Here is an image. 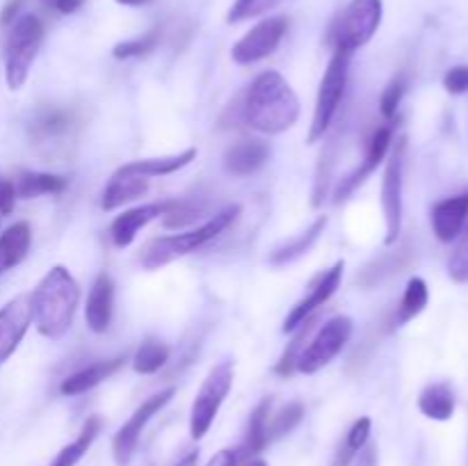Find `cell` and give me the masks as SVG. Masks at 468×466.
Instances as JSON below:
<instances>
[{"instance_id": "39", "label": "cell", "mask_w": 468, "mask_h": 466, "mask_svg": "<svg viewBox=\"0 0 468 466\" xmlns=\"http://www.w3.org/2000/svg\"><path fill=\"white\" fill-rule=\"evenodd\" d=\"M443 87H446L448 94H468V64L452 67L451 71L443 76Z\"/></svg>"}, {"instance_id": "9", "label": "cell", "mask_w": 468, "mask_h": 466, "mask_svg": "<svg viewBox=\"0 0 468 466\" xmlns=\"http://www.w3.org/2000/svg\"><path fill=\"white\" fill-rule=\"evenodd\" d=\"M405 154L407 140L400 137L393 146L391 155L387 160L382 176V213L387 224V236L384 242L388 247L396 245L402 233V192H405Z\"/></svg>"}, {"instance_id": "40", "label": "cell", "mask_w": 468, "mask_h": 466, "mask_svg": "<svg viewBox=\"0 0 468 466\" xmlns=\"http://www.w3.org/2000/svg\"><path fill=\"white\" fill-rule=\"evenodd\" d=\"M16 187H14V181L0 176V215H9L14 210V204H16Z\"/></svg>"}, {"instance_id": "8", "label": "cell", "mask_w": 468, "mask_h": 466, "mask_svg": "<svg viewBox=\"0 0 468 466\" xmlns=\"http://www.w3.org/2000/svg\"><path fill=\"white\" fill-rule=\"evenodd\" d=\"M352 332H355V320L350 315H334V318H329L327 323L320 324L311 334L309 345L302 350L300 359H297V370L304 375H314L323 370L350 343Z\"/></svg>"}, {"instance_id": "2", "label": "cell", "mask_w": 468, "mask_h": 466, "mask_svg": "<svg viewBox=\"0 0 468 466\" xmlns=\"http://www.w3.org/2000/svg\"><path fill=\"white\" fill-rule=\"evenodd\" d=\"M80 304V286L64 265H53L30 295L32 323L41 336L58 341L71 329Z\"/></svg>"}, {"instance_id": "45", "label": "cell", "mask_w": 468, "mask_h": 466, "mask_svg": "<svg viewBox=\"0 0 468 466\" xmlns=\"http://www.w3.org/2000/svg\"><path fill=\"white\" fill-rule=\"evenodd\" d=\"M355 466H378V448L366 443L364 450L355 457Z\"/></svg>"}, {"instance_id": "26", "label": "cell", "mask_w": 468, "mask_h": 466, "mask_svg": "<svg viewBox=\"0 0 468 466\" xmlns=\"http://www.w3.org/2000/svg\"><path fill=\"white\" fill-rule=\"evenodd\" d=\"M67 176L50 172H21L16 181H14L18 199H37V196L59 195V192L67 190Z\"/></svg>"}, {"instance_id": "14", "label": "cell", "mask_w": 468, "mask_h": 466, "mask_svg": "<svg viewBox=\"0 0 468 466\" xmlns=\"http://www.w3.org/2000/svg\"><path fill=\"white\" fill-rule=\"evenodd\" d=\"M174 206V199L165 201H151V204L135 206V208H128L123 213H119L117 217L110 224V238H112L114 247L117 249H126L135 242L137 233L151 224L154 219H160L163 215L169 213V208Z\"/></svg>"}, {"instance_id": "47", "label": "cell", "mask_w": 468, "mask_h": 466, "mask_svg": "<svg viewBox=\"0 0 468 466\" xmlns=\"http://www.w3.org/2000/svg\"><path fill=\"white\" fill-rule=\"evenodd\" d=\"M119 5H123V7H146V5H151L154 0H117Z\"/></svg>"}, {"instance_id": "29", "label": "cell", "mask_w": 468, "mask_h": 466, "mask_svg": "<svg viewBox=\"0 0 468 466\" xmlns=\"http://www.w3.org/2000/svg\"><path fill=\"white\" fill-rule=\"evenodd\" d=\"M428 302H430V288L428 283H425V279L411 277L410 281H407L405 295H402L400 306H398V313H396V320H393V324H396V327H405V324L411 323L416 315L423 313Z\"/></svg>"}, {"instance_id": "37", "label": "cell", "mask_w": 468, "mask_h": 466, "mask_svg": "<svg viewBox=\"0 0 468 466\" xmlns=\"http://www.w3.org/2000/svg\"><path fill=\"white\" fill-rule=\"evenodd\" d=\"M336 144H329L327 149H324L323 158H320V164H318V174H315V187H314V199H311V204L318 208L320 204L324 201V196H327V187H329V181H332V169H334V163H336Z\"/></svg>"}, {"instance_id": "5", "label": "cell", "mask_w": 468, "mask_h": 466, "mask_svg": "<svg viewBox=\"0 0 468 466\" xmlns=\"http://www.w3.org/2000/svg\"><path fill=\"white\" fill-rule=\"evenodd\" d=\"M384 16L382 0H350L332 27V44L336 53L355 55L379 30Z\"/></svg>"}, {"instance_id": "28", "label": "cell", "mask_w": 468, "mask_h": 466, "mask_svg": "<svg viewBox=\"0 0 468 466\" xmlns=\"http://www.w3.org/2000/svg\"><path fill=\"white\" fill-rule=\"evenodd\" d=\"M101 428H103V420H101L99 416H90V418L85 420V425H82L80 434L55 455L50 466H76L78 461L87 455L91 443L96 441V437L101 434Z\"/></svg>"}, {"instance_id": "21", "label": "cell", "mask_w": 468, "mask_h": 466, "mask_svg": "<svg viewBox=\"0 0 468 466\" xmlns=\"http://www.w3.org/2000/svg\"><path fill=\"white\" fill-rule=\"evenodd\" d=\"M197 158V149L190 146V149L181 151V154L174 155H158V158H142V160H133V163L122 164L126 172L137 174V176L144 178H155V176H169V174H176L178 169L187 167L192 160Z\"/></svg>"}, {"instance_id": "18", "label": "cell", "mask_w": 468, "mask_h": 466, "mask_svg": "<svg viewBox=\"0 0 468 466\" xmlns=\"http://www.w3.org/2000/svg\"><path fill=\"white\" fill-rule=\"evenodd\" d=\"M270 160V146L268 142L256 140H240L236 144H231L224 154V169L233 176H251V174L259 172L261 167H265V163Z\"/></svg>"}, {"instance_id": "17", "label": "cell", "mask_w": 468, "mask_h": 466, "mask_svg": "<svg viewBox=\"0 0 468 466\" xmlns=\"http://www.w3.org/2000/svg\"><path fill=\"white\" fill-rule=\"evenodd\" d=\"M468 222V192L448 196L432 208V231L441 242H455Z\"/></svg>"}, {"instance_id": "48", "label": "cell", "mask_w": 468, "mask_h": 466, "mask_svg": "<svg viewBox=\"0 0 468 466\" xmlns=\"http://www.w3.org/2000/svg\"><path fill=\"white\" fill-rule=\"evenodd\" d=\"M242 466H268V461L259 460V457H251V460H247Z\"/></svg>"}, {"instance_id": "27", "label": "cell", "mask_w": 468, "mask_h": 466, "mask_svg": "<svg viewBox=\"0 0 468 466\" xmlns=\"http://www.w3.org/2000/svg\"><path fill=\"white\" fill-rule=\"evenodd\" d=\"M270 409H272V400L265 397L256 405V409L251 411L250 416V425H247V439L245 446L240 448V460H251L259 452L265 450V446L270 443L268 439V418H270Z\"/></svg>"}, {"instance_id": "44", "label": "cell", "mask_w": 468, "mask_h": 466, "mask_svg": "<svg viewBox=\"0 0 468 466\" xmlns=\"http://www.w3.org/2000/svg\"><path fill=\"white\" fill-rule=\"evenodd\" d=\"M21 5H23V0H9V3L5 5L3 14H0V26H12V23L18 18Z\"/></svg>"}, {"instance_id": "3", "label": "cell", "mask_w": 468, "mask_h": 466, "mask_svg": "<svg viewBox=\"0 0 468 466\" xmlns=\"http://www.w3.org/2000/svg\"><path fill=\"white\" fill-rule=\"evenodd\" d=\"M240 206L233 204L227 206L219 213L210 215V219H206L204 224H199L197 228H190L186 233H172V236H160L155 240H151L149 245L142 251V268L144 270H160L165 265L174 263V260L183 259V256L192 254L199 247L208 245L210 240H215L218 236H222L236 217L240 215Z\"/></svg>"}, {"instance_id": "49", "label": "cell", "mask_w": 468, "mask_h": 466, "mask_svg": "<svg viewBox=\"0 0 468 466\" xmlns=\"http://www.w3.org/2000/svg\"><path fill=\"white\" fill-rule=\"evenodd\" d=\"M0 217H3V215H0Z\"/></svg>"}, {"instance_id": "31", "label": "cell", "mask_w": 468, "mask_h": 466, "mask_svg": "<svg viewBox=\"0 0 468 466\" xmlns=\"http://www.w3.org/2000/svg\"><path fill=\"white\" fill-rule=\"evenodd\" d=\"M315 332V315L306 318L300 327L292 332V341L288 343V347L283 350V355L279 356L277 365H274V373L282 375V377H288L297 370V359H300L302 350L306 347V341L311 338V334Z\"/></svg>"}, {"instance_id": "22", "label": "cell", "mask_w": 468, "mask_h": 466, "mask_svg": "<svg viewBox=\"0 0 468 466\" xmlns=\"http://www.w3.org/2000/svg\"><path fill=\"white\" fill-rule=\"evenodd\" d=\"M30 242L32 231L27 222H16L0 233V277L26 259Z\"/></svg>"}, {"instance_id": "32", "label": "cell", "mask_w": 468, "mask_h": 466, "mask_svg": "<svg viewBox=\"0 0 468 466\" xmlns=\"http://www.w3.org/2000/svg\"><path fill=\"white\" fill-rule=\"evenodd\" d=\"M402 256H405V251H388V254L378 256V259L370 260V263L361 270L359 277H356V283H361V286L366 288L378 286V283L384 281L387 277L400 272L402 263H405Z\"/></svg>"}, {"instance_id": "7", "label": "cell", "mask_w": 468, "mask_h": 466, "mask_svg": "<svg viewBox=\"0 0 468 466\" xmlns=\"http://www.w3.org/2000/svg\"><path fill=\"white\" fill-rule=\"evenodd\" d=\"M233 375H236L233 361L224 359L218 365H213L210 373L206 375L204 382H201L190 409V437L195 441L204 439L208 434V429L213 428L224 400L231 393Z\"/></svg>"}, {"instance_id": "25", "label": "cell", "mask_w": 468, "mask_h": 466, "mask_svg": "<svg viewBox=\"0 0 468 466\" xmlns=\"http://www.w3.org/2000/svg\"><path fill=\"white\" fill-rule=\"evenodd\" d=\"M455 391L448 382H434L420 391L419 396V409L420 414L428 416L432 420H451L455 414Z\"/></svg>"}, {"instance_id": "43", "label": "cell", "mask_w": 468, "mask_h": 466, "mask_svg": "<svg viewBox=\"0 0 468 466\" xmlns=\"http://www.w3.org/2000/svg\"><path fill=\"white\" fill-rule=\"evenodd\" d=\"M240 450H233V448H224V450L215 452L210 457V461L206 466H238L240 464Z\"/></svg>"}, {"instance_id": "19", "label": "cell", "mask_w": 468, "mask_h": 466, "mask_svg": "<svg viewBox=\"0 0 468 466\" xmlns=\"http://www.w3.org/2000/svg\"><path fill=\"white\" fill-rule=\"evenodd\" d=\"M146 190H149V178L137 176V174H131L123 167H119L117 172L110 176L103 192H101V208L108 210V213L110 210L122 208L123 204H131V201L146 195Z\"/></svg>"}, {"instance_id": "42", "label": "cell", "mask_w": 468, "mask_h": 466, "mask_svg": "<svg viewBox=\"0 0 468 466\" xmlns=\"http://www.w3.org/2000/svg\"><path fill=\"white\" fill-rule=\"evenodd\" d=\"M41 3L62 16H69V14H76L85 5V0H41Z\"/></svg>"}, {"instance_id": "36", "label": "cell", "mask_w": 468, "mask_h": 466, "mask_svg": "<svg viewBox=\"0 0 468 466\" xmlns=\"http://www.w3.org/2000/svg\"><path fill=\"white\" fill-rule=\"evenodd\" d=\"M204 213H206L204 204H197V201L192 199H174V206L169 208V213L163 215V222L167 228L187 227V224L197 222Z\"/></svg>"}, {"instance_id": "6", "label": "cell", "mask_w": 468, "mask_h": 466, "mask_svg": "<svg viewBox=\"0 0 468 466\" xmlns=\"http://www.w3.org/2000/svg\"><path fill=\"white\" fill-rule=\"evenodd\" d=\"M347 73H350V55L334 50L332 59H329L327 69L323 73V80H320L318 96H315L314 119H311L309 137H306L309 144L324 140L327 131L332 128L338 108H341L343 96H346Z\"/></svg>"}, {"instance_id": "35", "label": "cell", "mask_w": 468, "mask_h": 466, "mask_svg": "<svg viewBox=\"0 0 468 466\" xmlns=\"http://www.w3.org/2000/svg\"><path fill=\"white\" fill-rule=\"evenodd\" d=\"M160 37H163V30L160 27H154V30L144 32L140 37H133V39L119 41L112 48V55L117 59H133V58H144V55L154 53L160 44Z\"/></svg>"}, {"instance_id": "46", "label": "cell", "mask_w": 468, "mask_h": 466, "mask_svg": "<svg viewBox=\"0 0 468 466\" xmlns=\"http://www.w3.org/2000/svg\"><path fill=\"white\" fill-rule=\"evenodd\" d=\"M197 461H199V452H187L176 466H197Z\"/></svg>"}, {"instance_id": "4", "label": "cell", "mask_w": 468, "mask_h": 466, "mask_svg": "<svg viewBox=\"0 0 468 466\" xmlns=\"http://www.w3.org/2000/svg\"><path fill=\"white\" fill-rule=\"evenodd\" d=\"M44 32V23L37 14H21L9 26L7 46H5V78L12 91L26 85L32 62L39 55Z\"/></svg>"}, {"instance_id": "13", "label": "cell", "mask_w": 468, "mask_h": 466, "mask_svg": "<svg viewBox=\"0 0 468 466\" xmlns=\"http://www.w3.org/2000/svg\"><path fill=\"white\" fill-rule=\"evenodd\" d=\"M391 146H393V126L391 123H387V126H379L378 131L373 132V137H370L368 149H366V155H364V160H361L359 167H356L355 172L347 174V176L338 183L336 192H334V196H336V204L350 199L352 192H355L361 183L368 181L370 174L378 172L379 164L387 160Z\"/></svg>"}, {"instance_id": "33", "label": "cell", "mask_w": 468, "mask_h": 466, "mask_svg": "<svg viewBox=\"0 0 468 466\" xmlns=\"http://www.w3.org/2000/svg\"><path fill=\"white\" fill-rule=\"evenodd\" d=\"M370 429H373V420L368 416H361L352 423L350 432H347L346 441H343L341 450H338L336 460H334V466H350V461H355V457L359 455L366 448L370 439Z\"/></svg>"}, {"instance_id": "30", "label": "cell", "mask_w": 468, "mask_h": 466, "mask_svg": "<svg viewBox=\"0 0 468 466\" xmlns=\"http://www.w3.org/2000/svg\"><path fill=\"white\" fill-rule=\"evenodd\" d=\"M169 355H172V350H169L167 343L160 341V338H144L131 359L133 370H135L137 375L158 373V370L169 361Z\"/></svg>"}, {"instance_id": "34", "label": "cell", "mask_w": 468, "mask_h": 466, "mask_svg": "<svg viewBox=\"0 0 468 466\" xmlns=\"http://www.w3.org/2000/svg\"><path fill=\"white\" fill-rule=\"evenodd\" d=\"M302 418H304V405L302 402H288L277 414H270L268 439L270 441H277V439L286 437L302 423Z\"/></svg>"}, {"instance_id": "10", "label": "cell", "mask_w": 468, "mask_h": 466, "mask_svg": "<svg viewBox=\"0 0 468 466\" xmlns=\"http://www.w3.org/2000/svg\"><path fill=\"white\" fill-rule=\"evenodd\" d=\"M174 396H176V388L169 387V388H165V391L154 393L151 397H146V400L142 402L135 411H133L131 418H128L126 423L117 429V434H114V439H112L114 464L117 466L131 464L133 457H135L137 443H140V437H142V432H144L146 425H149V420L154 418L158 411H163Z\"/></svg>"}, {"instance_id": "15", "label": "cell", "mask_w": 468, "mask_h": 466, "mask_svg": "<svg viewBox=\"0 0 468 466\" xmlns=\"http://www.w3.org/2000/svg\"><path fill=\"white\" fill-rule=\"evenodd\" d=\"M30 324L32 306L27 295L14 297L0 309V364H5L16 352Z\"/></svg>"}, {"instance_id": "11", "label": "cell", "mask_w": 468, "mask_h": 466, "mask_svg": "<svg viewBox=\"0 0 468 466\" xmlns=\"http://www.w3.org/2000/svg\"><path fill=\"white\" fill-rule=\"evenodd\" d=\"M288 32V21L283 16H270L256 23L245 37L233 44L231 59L240 67H250V64L261 62V59L270 58L274 50L282 44L283 35Z\"/></svg>"}, {"instance_id": "24", "label": "cell", "mask_w": 468, "mask_h": 466, "mask_svg": "<svg viewBox=\"0 0 468 466\" xmlns=\"http://www.w3.org/2000/svg\"><path fill=\"white\" fill-rule=\"evenodd\" d=\"M73 126V117L64 108H41L30 122V137L39 144L50 140H59L67 135Z\"/></svg>"}, {"instance_id": "1", "label": "cell", "mask_w": 468, "mask_h": 466, "mask_svg": "<svg viewBox=\"0 0 468 466\" xmlns=\"http://www.w3.org/2000/svg\"><path fill=\"white\" fill-rule=\"evenodd\" d=\"M300 99L279 71H263L251 80L242 99V119L254 131L282 135L300 119Z\"/></svg>"}, {"instance_id": "41", "label": "cell", "mask_w": 468, "mask_h": 466, "mask_svg": "<svg viewBox=\"0 0 468 466\" xmlns=\"http://www.w3.org/2000/svg\"><path fill=\"white\" fill-rule=\"evenodd\" d=\"M256 7H259V0H236V5H233L231 12H229V23L242 21V18H247L250 14H254Z\"/></svg>"}, {"instance_id": "12", "label": "cell", "mask_w": 468, "mask_h": 466, "mask_svg": "<svg viewBox=\"0 0 468 466\" xmlns=\"http://www.w3.org/2000/svg\"><path fill=\"white\" fill-rule=\"evenodd\" d=\"M343 270H346V263H343V260H338V263H334L332 268L324 270V272L315 279L314 286H311V291H309V295L302 297V300L292 306L291 313L286 315V320H283V327H282L283 334L295 332V329L300 327L306 318H311V315H314L320 306H324L329 300H332L334 292L338 291V286H341V281H343Z\"/></svg>"}, {"instance_id": "16", "label": "cell", "mask_w": 468, "mask_h": 466, "mask_svg": "<svg viewBox=\"0 0 468 466\" xmlns=\"http://www.w3.org/2000/svg\"><path fill=\"white\" fill-rule=\"evenodd\" d=\"M114 315V281L108 272H101L94 279L87 295L85 323L94 334H105Z\"/></svg>"}, {"instance_id": "20", "label": "cell", "mask_w": 468, "mask_h": 466, "mask_svg": "<svg viewBox=\"0 0 468 466\" xmlns=\"http://www.w3.org/2000/svg\"><path fill=\"white\" fill-rule=\"evenodd\" d=\"M123 361H126V356L119 355V356H112V359L96 361V364L87 365V368L76 370V373H71L69 377L62 379V384H59V393L71 397L82 396V393L91 391V388H96L99 384H103L108 377H112V375L122 368Z\"/></svg>"}, {"instance_id": "23", "label": "cell", "mask_w": 468, "mask_h": 466, "mask_svg": "<svg viewBox=\"0 0 468 466\" xmlns=\"http://www.w3.org/2000/svg\"><path fill=\"white\" fill-rule=\"evenodd\" d=\"M327 222H329L327 215H320V217L315 219L309 228H304V231L300 233V236L292 238V240H288V242H283L282 247H277V249L270 254V263L288 265V263H292V260L302 259L304 254H309V251L314 249L315 242L320 240V236L324 233V228H327Z\"/></svg>"}, {"instance_id": "38", "label": "cell", "mask_w": 468, "mask_h": 466, "mask_svg": "<svg viewBox=\"0 0 468 466\" xmlns=\"http://www.w3.org/2000/svg\"><path fill=\"white\" fill-rule=\"evenodd\" d=\"M407 94V78L396 76L382 91V99H379V110H382V117L387 122H391L398 114V108H400L402 99Z\"/></svg>"}]
</instances>
